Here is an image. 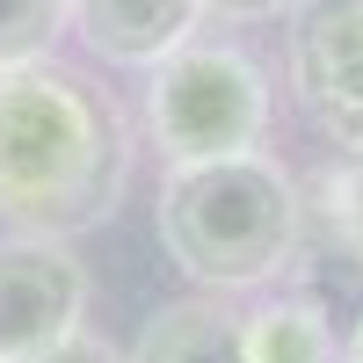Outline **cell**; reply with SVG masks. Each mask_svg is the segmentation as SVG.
I'll list each match as a JSON object with an SVG mask.
<instances>
[{
  "label": "cell",
  "instance_id": "1",
  "mask_svg": "<svg viewBox=\"0 0 363 363\" xmlns=\"http://www.w3.org/2000/svg\"><path fill=\"white\" fill-rule=\"evenodd\" d=\"M131 189V124L58 58L0 73V218L73 240L109 225Z\"/></svg>",
  "mask_w": 363,
  "mask_h": 363
},
{
  "label": "cell",
  "instance_id": "2",
  "mask_svg": "<svg viewBox=\"0 0 363 363\" xmlns=\"http://www.w3.org/2000/svg\"><path fill=\"white\" fill-rule=\"evenodd\" d=\"M153 233L167 262L196 291H269L291 277L298 240H306V196L284 160L269 153H233L203 167H167Z\"/></svg>",
  "mask_w": 363,
  "mask_h": 363
},
{
  "label": "cell",
  "instance_id": "3",
  "mask_svg": "<svg viewBox=\"0 0 363 363\" xmlns=\"http://www.w3.org/2000/svg\"><path fill=\"white\" fill-rule=\"evenodd\" d=\"M269 73L240 44H203L189 37L145 73V138L167 167H203L233 153H262L269 138Z\"/></svg>",
  "mask_w": 363,
  "mask_h": 363
},
{
  "label": "cell",
  "instance_id": "4",
  "mask_svg": "<svg viewBox=\"0 0 363 363\" xmlns=\"http://www.w3.org/2000/svg\"><path fill=\"white\" fill-rule=\"evenodd\" d=\"M284 73H291L298 116L335 153H356L363 145V0H298Z\"/></svg>",
  "mask_w": 363,
  "mask_h": 363
},
{
  "label": "cell",
  "instance_id": "5",
  "mask_svg": "<svg viewBox=\"0 0 363 363\" xmlns=\"http://www.w3.org/2000/svg\"><path fill=\"white\" fill-rule=\"evenodd\" d=\"M87 327V262L73 240L0 233V363H29Z\"/></svg>",
  "mask_w": 363,
  "mask_h": 363
},
{
  "label": "cell",
  "instance_id": "6",
  "mask_svg": "<svg viewBox=\"0 0 363 363\" xmlns=\"http://www.w3.org/2000/svg\"><path fill=\"white\" fill-rule=\"evenodd\" d=\"M203 29V0H73V37L124 73H153Z\"/></svg>",
  "mask_w": 363,
  "mask_h": 363
},
{
  "label": "cell",
  "instance_id": "7",
  "mask_svg": "<svg viewBox=\"0 0 363 363\" xmlns=\"http://www.w3.org/2000/svg\"><path fill=\"white\" fill-rule=\"evenodd\" d=\"M240 349H247V363H335L342 327L327 320L320 298H306L298 284H277L262 306L240 313Z\"/></svg>",
  "mask_w": 363,
  "mask_h": 363
},
{
  "label": "cell",
  "instance_id": "8",
  "mask_svg": "<svg viewBox=\"0 0 363 363\" xmlns=\"http://www.w3.org/2000/svg\"><path fill=\"white\" fill-rule=\"evenodd\" d=\"M124 363H247L240 313H225L218 298H174V306H160L138 327Z\"/></svg>",
  "mask_w": 363,
  "mask_h": 363
},
{
  "label": "cell",
  "instance_id": "9",
  "mask_svg": "<svg viewBox=\"0 0 363 363\" xmlns=\"http://www.w3.org/2000/svg\"><path fill=\"white\" fill-rule=\"evenodd\" d=\"M73 29V0H0V73L37 66Z\"/></svg>",
  "mask_w": 363,
  "mask_h": 363
},
{
  "label": "cell",
  "instance_id": "10",
  "mask_svg": "<svg viewBox=\"0 0 363 363\" xmlns=\"http://www.w3.org/2000/svg\"><path fill=\"white\" fill-rule=\"evenodd\" d=\"M320 218H327V233L363 262V145L342 153L335 167L320 174Z\"/></svg>",
  "mask_w": 363,
  "mask_h": 363
},
{
  "label": "cell",
  "instance_id": "11",
  "mask_svg": "<svg viewBox=\"0 0 363 363\" xmlns=\"http://www.w3.org/2000/svg\"><path fill=\"white\" fill-rule=\"evenodd\" d=\"M29 363H124V356H116L102 335H95V327H80V335H66V342H58V349H44V356H29Z\"/></svg>",
  "mask_w": 363,
  "mask_h": 363
},
{
  "label": "cell",
  "instance_id": "12",
  "mask_svg": "<svg viewBox=\"0 0 363 363\" xmlns=\"http://www.w3.org/2000/svg\"><path fill=\"white\" fill-rule=\"evenodd\" d=\"M291 8L298 0H203V15H218V22H277Z\"/></svg>",
  "mask_w": 363,
  "mask_h": 363
},
{
  "label": "cell",
  "instance_id": "13",
  "mask_svg": "<svg viewBox=\"0 0 363 363\" xmlns=\"http://www.w3.org/2000/svg\"><path fill=\"white\" fill-rule=\"evenodd\" d=\"M335 363H363V298H356V313L342 320V349H335Z\"/></svg>",
  "mask_w": 363,
  "mask_h": 363
}]
</instances>
